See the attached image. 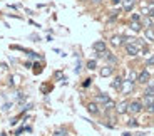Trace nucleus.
Masks as SVG:
<instances>
[{
  "instance_id": "obj_1",
  "label": "nucleus",
  "mask_w": 154,
  "mask_h": 136,
  "mask_svg": "<svg viewBox=\"0 0 154 136\" xmlns=\"http://www.w3.org/2000/svg\"><path fill=\"white\" fill-rule=\"evenodd\" d=\"M126 52L129 55H137L139 54V46L136 42V39H127L126 42Z\"/></svg>"
},
{
  "instance_id": "obj_2",
  "label": "nucleus",
  "mask_w": 154,
  "mask_h": 136,
  "mask_svg": "<svg viewBox=\"0 0 154 136\" xmlns=\"http://www.w3.org/2000/svg\"><path fill=\"white\" fill-rule=\"evenodd\" d=\"M127 111H129V113H132V114L141 113V111H143V103H141V101H132V103H129V108H127Z\"/></svg>"
},
{
  "instance_id": "obj_3",
  "label": "nucleus",
  "mask_w": 154,
  "mask_h": 136,
  "mask_svg": "<svg viewBox=\"0 0 154 136\" xmlns=\"http://www.w3.org/2000/svg\"><path fill=\"white\" fill-rule=\"evenodd\" d=\"M94 51L96 52H100V54H104L106 52V44H104V40H97V42H94Z\"/></svg>"
},
{
  "instance_id": "obj_4",
  "label": "nucleus",
  "mask_w": 154,
  "mask_h": 136,
  "mask_svg": "<svg viewBox=\"0 0 154 136\" xmlns=\"http://www.w3.org/2000/svg\"><path fill=\"white\" fill-rule=\"evenodd\" d=\"M149 79H151V76H149V72H147V71H143V72L137 76V81L141 82V84H146Z\"/></svg>"
},
{
  "instance_id": "obj_5",
  "label": "nucleus",
  "mask_w": 154,
  "mask_h": 136,
  "mask_svg": "<svg viewBox=\"0 0 154 136\" xmlns=\"http://www.w3.org/2000/svg\"><path fill=\"white\" fill-rule=\"evenodd\" d=\"M136 5V0H122V8L126 12H129V10H132V7Z\"/></svg>"
},
{
  "instance_id": "obj_6",
  "label": "nucleus",
  "mask_w": 154,
  "mask_h": 136,
  "mask_svg": "<svg viewBox=\"0 0 154 136\" xmlns=\"http://www.w3.org/2000/svg\"><path fill=\"white\" fill-rule=\"evenodd\" d=\"M122 84H124V79L122 77H116L114 82H112V87L119 91V89H122Z\"/></svg>"
},
{
  "instance_id": "obj_7",
  "label": "nucleus",
  "mask_w": 154,
  "mask_h": 136,
  "mask_svg": "<svg viewBox=\"0 0 154 136\" xmlns=\"http://www.w3.org/2000/svg\"><path fill=\"white\" fill-rule=\"evenodd\" d=\"M97 101L102 103V104H109V103H111V97H109L107 94H97Z\"/></svg>"
},
{
  "instance_id": "obj_8",
  "label": "nucleus",
  "mask_w": 154,
  "mask_h": 136,
  "mask_svg": "<svg viewBox=\"0 0 154 136\" xmlns=\"http://www.w3.org/2000/svg\"><path fill=\"white\" fill-rule=\"evenodd\" d=\"M127 108H129V104H127L126 101L119 103V104H117V113H119V114H124V113L127 111Z\"/></svg>"
},
{
  "instance_id": "obj_9",
  "label": "nucleus",
  "mask_w": 154,
  "mask_h": 136,
  "mask_svg": "<svg viewBox=\"0 0 154 136\" xmlns=\"http://www.w3.org/2000/svg\"><path fill=\"white\" fill-rule=\"evenodd\" d=\"M111 74H112V67L111 66H106V67L100 69V76H102V77H107V76H111Z\"/></svg>"
},
{
  "instance_id": "obj_10",
  "label": "nucleus",
  "mask_w": 154,
  "mask_h": 136,
  "mask_svg": "<svg viewBox=\"0 0 154 136\" xmlns=\"http://www.w3.org/2000/svg\"><path fill=\"white\" fill-rule=\"evenodd\" d=\"M87 109H89V113H91V114H97V113H99V108H97L96 103H91V104H87Z\"/></svg>"
},
{
  "instance_id": "obj_11",
  "label": "nucleus",
  "mask_w": 154,
  "mask_h": 136,
  "mask_svg": "<svg viewBox=\"0 0 154 136\" xmlns=\"http://www.w3.org/2000/svg\"><path fill=\"white\" fill-rule=\"evenodd\" d=\"M144 96H147V97H154V87L152 86H149L146 91H144Z\"/></svg>"
},
{
  "instance_id": "obj_12",
  "label": "nucleus",
  "mask_w": 154,
  "mask_h": 136,
  "mask_svg": "<svg viewBox=\"0 0 154 136\" xmlns=\"http://www.w3.org/2000/svg\"><path fill=\"white\" fill-rule=\"evenodd\" d=\"M131 29H132L134 32H139V30H141V24H139V22H134V20H132V24H131Z\"/></svg>"
},
{
  "instance_id": "obj_13",
  "label": "nucleus",
  "mask_w": 154,
  "mask_h": 136,
  "mask_svg": "<svg viewBox=\"0 0 154 136\" xmlns=\"http://www.w3.org/2000/svg\"><path fill=\"white\" fill-rule=\"evenodd\" d=\"M146 39L154 40V30H152V29H147V30H146Z\"/></svg>"
},
{
  "instance_id": "obj_14",
  "label": "nucleus",
  "mask_w": 154,
  "mask_h": 136,
  "mask_svg": "<svg viewBox=\"0 0 154 136\" xmlns=\"http://www.w3.org/2000/svg\"><path fill=\"white\" fill-rule=\"evenodd\" d=\"M96 67H97V62H96V61H89V62H87V69L92 71V69H96Z\"/></svg>"
},
{
  "instance_id": "obj_15",
  "label": "nucleus",
  "mask_w": 154,
  "mask_h": 136,
  "mask_svg": "<svg viewBox=\"0 0 154 136\" xmlns=\"http://www.w3.org/2000/svg\"><path fill=\"white\" fill-rule=\"evenodd\" d=\"M119 40H121V37H117V35H116V37H112V44H114V46H119Z\"/></svg>"
},
{
  "instance_id": "obj_16",
  "label": "nucleus",
  "mask_w": 154,
  "mask_h": 136,
  "mask_svg": "<svg viewBox=\"0 0 154 136\" xmlns=\"http://www.w3.org/2000/svg\"><path fill=\"white\" fill-rule=\"evenodd\" d=\"M127 125L131 126V128H136V126H137V121H136V119H131L129 123H127Z\"/></svg>"
},
{
  "instance_id": "obj_17",
  "label": "nucleus",
  "mask_w": 154,
  "mask_h": 136,
  "mask_svg": "<svg viewBox=\"0 0 154 136\" xmlns=\"http://www.w3.org/2000/svg\"><path fill=\"white\" fill-rule=\"evenodd\" d=\"M54 136H66V131H64V129H60V131H55Z\"/></svg>"
},
{
  "instance_id": "obj_18",
  "label": "nucleus",
  "mask_w": 154,
  "mask_h": 136,
  "mask_svg": "<svg viewBox=\"0 0 154 136\" xmlns=\"http://www.w3.org/2000/svg\"><path fill=\"white\" fill-rule=\"evenodd\" d=\"M132 20H134V22H139V20H141V15H139V14H134V15H132Z\"/></svg>"
},
{
  "instance_id": "obj_19",
  "label": "nucleus",
  "mask_w": 154,
  "mask_h": 136,
  "mask_svg": "<svg viewBox=\"0 0 154 136\" xmlns=\"http://www.w3.org/2000/svg\"><path fill=\"white\" fill-rule=\"evenodd\" d=\"M106 57H107V61H109V62H116V61H117V59H116L114 55H106Z\"/></svg>"
},
{
  "instance_id": "obj_20",
  "label": "nucleus",
  "mask_w": 154,
  "mask_h": 136,
  "mask_svg": "<svg viewBox=\"0 0 154 136\" xmlns=\"http://www.w3.org/2000/svg\"><path fill=\"white\" fill-rule=\"evenodd\" d=\"M147 111H149V113H154V103H151V104L147 106Z\"/></svg>"
},
{
  "instance_id": "obj_21",
  "label": "nucleus",
  "mask_w": 154,
  "mask_h": 136,
  "mask_svg": "<svg viewBox=\"0 0 154 136\" xmlns=\"http://www.w3.org/2000/svg\"><path fill=\"white\" fill-rule=\"evenodd\" d=\"M147 66H152V64H154V55H152V57H149V59H147Z\"/></svg>"
},
{
  "instance_id": "obj_22",
  "label": "nucleus",
  "mask_w": 154,
  "mask_h": 136,
  "mask_svg": "<svg viewBox=\"0 0 154 136\" xmlns=\"http://www.w3.org/2000/svg\"><path fill=\"white\" fill-rule=\"evenodd\" d=\"M149 17H151V19H154V7L149 8Z\"/></svg>"
},
{
  "instance_id": "obj_23",
  "label": "nucleus",
  "mask_w": 154,
  "mask_h": 136,
  "mask_svg": "<svg viewBox=\"0 0 154 136\" xmlns=\"http://www.w3.org/2000/svg\"><path fill=\"white\" fill-rule=\"evenodd\" d=\"M89 84H91V79H85V81H84V87H87Z\"/></svg>"
},
{
  "instance_id": "obj_24",
  "label": "nucleus",
  "mask_w": 154,
  "mask_h": 136,
  "mask_svg": "<svg viewBox=\"0 0 154 136\" xmlns=\"http://www.w3.org/2000/svg\"><path fill=\"white\" fill-rule=\"evenodd\" d=\"M121 2H122V0H112V4H114V5H117V4H121Z\"/></svg>"
},
{
  "instance_id": "obj_25",
  "label": "nucleus",
  "mask_w": 154,
  "mask_h": 136,
  "mask_svg": "<svg viewBox=\"0 0 154 136\" xmlns=\"http://www.w3.org/2000/svg\"><path fill=\"white\" fill-rule=\"evenodd\" d=\"M91 2H94V4H100V0H91Z\"/></svg>"
}]
</instances>
